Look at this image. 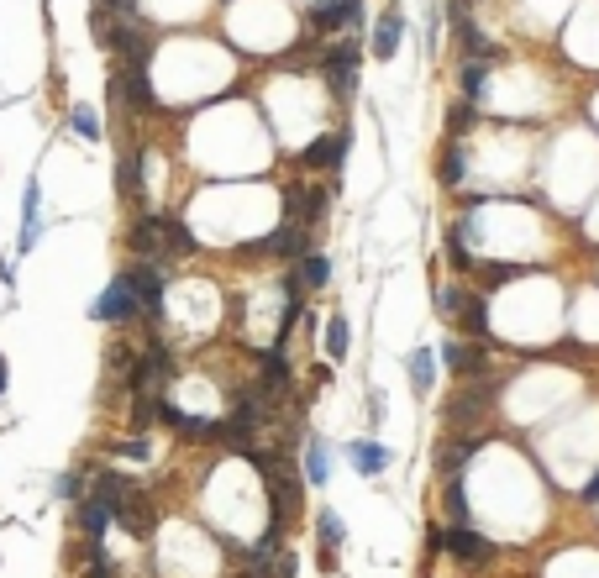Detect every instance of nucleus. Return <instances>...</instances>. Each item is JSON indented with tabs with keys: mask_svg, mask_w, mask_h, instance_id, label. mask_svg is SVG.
<instances>
[{
	"mask_svg": "<svg viewBox=\"0 0 599 578\" xmlns=\"http://www.w3.org/2000/svg\"><path fill=\"white\" fill-rule=\"evenodd\" d=\"M321 74L331 79V95H337V100L358 95V43H331V47H321Z\"/></svg>",
	"mask_w": 599,
	"mask_h": 578,
	"instance_id": "f257e3e1",
	"label": "nucleus"
},
{
	"mask_svg": "<svg viewBox=\"0 0 599 578\" xmlns=\"http://www.w3.org/2000/svg\"><path fill=\"white\" fill-rule=\"evenodd\" d=\"M142 310V300H137V289H131V278L127 274H116L106 284V295L95 300V321H131Z\"/></svg>",
	"mask_w": 599,
	"mask_h": 578,
	"instance_id": "f03ea898",
	"label": "nucleus"
},
{
	"mask_svg": "<svg viewBox=\"0 0 599 578\" xmlns=\"http://www.w3.org/2000/svg\"><path fill=\"white\" fill-rule=\"evenodd\" d=\"M110 520H121L131 536H148L152 531V505L142 489H131V484H121V494L110 499Z\"/></svg>",
	"mask_w": 599,
	"mask_h": 578,
	"instance_id": "7ed1b4c3",
	"label": "nucleus"
},
{
	"mask_svg": "<svg viewBox=\"0 0 599 578\" xmlns=\"http://www.w3.org/2000/svg\"><path fill=\"white\" fill-rule=\"evenodd\" d=\"M405 43V11L400 5H384L379 16H373V37H368V53L373 58H394Z\"/></svg>",
	"mask_w": 599,
	"mask_h": 578,
	"instance_id": "20e7f679",
	"label": "nucleus"
},
{
	"mask_svg": "<svg viewBox=\"0 0 599 578\" xmlns=\"http://www.w3.org/2000/svg\"><path fill=\"white\" fill-rule=\"evenodd\" d=\"M363 22V0H321L310 5V32H342Z\"/></svg>",
	"mask_w": 599,
	"mask_h": 578,
	"instance_id": "39448f33",
	"label": "nucleus"
},
{
	"mask_svg": "<svg viewBox=\"0 0 599 578\" xmlns=\"http://www.w3.org/2000/svg\"><path fill=\"white\" fill-rule=\"evenodd\" d=\"M347 142H352V131H326V137H316V142H310V148L300 152V163H305V169H342V152H347Z\"/></svg>",
	"mask_w": 599,
	"mask_h": 578,
	"instance_id": "423d86ee",
	"label": "nucleus"
},
{
	"mask_svg": "<svg viewBox=\"0 0 599 578\" xmlns=\"http://www.w3.org/2000/svg\"><path fill=\"white\" fill-rule=\"evenodd\" d=\"M131 289H137V300H142V310H163V268L152 263V257H137V268H127Z\"/></svg>",
	"mask_w": 599,
	"mask_h": 578,
	"instance_id": "0eeeda50",
	"label": "nucleus"
},
{
	"mask_svg": "<svg viewBox=\"0 0 599 578\" xmlns=\"http://www.w3.org/2000/svg\"><path fill=\"white\" fill-rule=\"evenodd\" d=\"M447 552L463 557V562H489L494 541H489V536H478V531H468V526H452V531H447Z\"/></svg>",
	"mask_w": 599,
	"mask_h": 578,
	"instance_id": "6e6552de",
	"label": "nucleus"
},
{
	"mask_svg": "<svg viewBox=\"0 0 599 578\" xmlns=\"http://www.w3.org/2000/svg\"><path fill=\"white\" fill-rule=\"evenodd\" d=\"M37 232H43V190H37V179L26 184V194H22V253H32V242H37Z\"/></svg>",
	"mask_w": 599,
	"mask_h": 578,
	"instance_id": "1a4fd4ad",
	"label": "nucleus"
},
{
	"mask_svg": "<svg viewBox=\"0 0 599 578\" xmlns=\"http://www.w3.org/2000/svg\"><path fill=\"white\" fill-rule=\"evenodd\" d=\"M347 457H352V468L363 473V478H379L389 463V452L379 447V442H368V436H358V442H347Z\"/></svg>",
	"mask_w": 599,
	"mask_h": 578,
	"instance_id": "9d476101",
	"label": "nucleus"
},
{
	"mask_svg": "<svg viewBox=\"0 0 599 578\" xmlns=\"http://www.w3.org/2000/svg\"><path fill=\"white\" fill-rule=\"evenodd\" d=\"M405 368H410L415 394H431V384H436V352H431V347H415V352L405 358Z\"/></svg>",
	"mask_w": 599,
	"mask_h": 578,
	"instance_id": "9b49d317",
	"label": "nucleus"
},
{
	"mask_svg": "<svg viewBox=\"0 0 599 578\" xmlns=\"http://www.w3.org/2000/svg\"><path fill=\"white\" fill-rule=\"evenodd\" d=\"M300 284H310V289H326L331 284V263H326V253H300Z\"/></svg>",
	"mask_w": 599,
	"mask_h": 578,
	"instance_id": "f8f14e48",
	"label": "nucleus"
},
{
	"mask_svg": "<svg viewBox=\"0 0 599 578\" xmlns=\"http://www.w3.org/2000/svg\"><path fill=\"white\" fill-rule=\"evenodd\" d=\"M442 358H447V368H457V373H478V368H484V352H478V347L442 342Z\"/></svg>",
	"mask_w": 599,
	"mask_h": 578,
	"instance_id": "ddd939ff",
	"label": "nucleus"
},
{
	"mask_svg": "<svg viewBox=\"0 0 599 578\" xmlns=\"http://www.w3.org/2000/svg\"><path fill=\"white\" fill-rule=\"evenodd\" d=\"M463 173H468V152H463V142H452V148L442 152V184L457 190V184H463Z\"/></svg>",
	"mask_w": 599,
	"mask_h": 578,
	"instance_id": "4468645a",
	"label": "nucleus"
},
{
	"mask_svg": "<svg viewBox=\"0 0 599 578\" xmlns=\"http://www.w3.org/2000/svg\"><path fill=\"white\" fill-rule=\"evenodd\" d=\"M79 520H85V531H89V536H100V531L110 526V505L100 499V494H95V499H85V505H79Z\"/></svg>",
	"mask_w": 599,
	"mask_h": 578,
	"instance_id": "2eb2a0df",
	"label": "nucleus"
},
{
	"mask_svg": "<svg viewBox=\"0 0 599 578\" xmlns=\"http://www.w3.org/2000/svg\"><path fill=\"white\" fill-rule=\"evenodd\" d=\"M457 321L468 326L473 337H489V300H468L463 310H457Z\"/></svg>",
	"mask_w": 599,
	"mask_h": 578,
	"instance_id": "dca6fc26",
	"label": "nucleus"
},
{
	"mask_svg": "<svg viewBox=\"0 0 599 578\" xmlns=\"http://www.w3.org/2000/svg\"><path fill=\"white\" fill-rule=\"evenodd\" d=\"M473 452H478V442H452V447L442 452V473H447V478H463V463H468Z\"/></svg>",
	"mask_w": 599,
	"mask_h": 578,
	"instance_id": "f3484780",
	"label": "nucleus"
},
{
	"mask_svg": "<svg viewBox=\"0 0 599 578\" xmlns=\"http://www.w3.org/2000/svg\"><path fill=\"white\" fill-rule=\"evenodd\" d=\"M347 316H331V321H326V352H331V363H337V358H347Z\"/></svg>",
	"mask_w": 599,
	"mask_h": 578,
	"instance_id": "a211bd4d",
	"label": "nucleus"
},
{
	"mask_svg": "<svg viewBox=\"0 0 599 578\" xmlns=\"http://www.w3.org/2000/svg\"><path fill=\"white\" fill-rule=\"evenodd\" d=\"M68 127H74V137H85V142H95L100 137V116L89 106H74V116H68Z\"/></svg>",
	"mask_w": 599,
	"mask_h": 578,
	"instance_id": "6ab92c4d",
	"label": "nucleus"
},
{
	"mask_svg": "<svg viewBox=\"0 0 599 578\" xmlns=\"http://www.w3.org/2000/svg\"><path fill=\"white\" fill-rule=\"evenodd\" d=\"M447 515L457 526L468 520V489H463V478H447Z\"/></svg>",
	"mask_w": 599,
	"mask_h": 578,
	"instance_id": "aec40b11",
	"label": "nucleus"
},
{
	"mask_svg": "<svg viewBox=\"0 0 599 578\" xmlns=\"http://www.w3.org/2000/svg\"><path fill=\"white\" fill-rule=\"evenodd\" d=\"M326 442H310V452H305V478H310V484H326Z\"/></svg>",
	"mask_w": 599,
	"mask_h": 578,
	"instance_id": "412c9836",
	"label": "nucleus"
},
{
	"mask_svg": "<svg viewBox=\"0 0 599 578\" xmlns=\"http://www.w3.org/2000/svg\"><path fill=\"white\" fill-rule=\"evenodd\" d=\"M463 300H468V295H463V289H436V316H442V321H457V310H463Z\"/></svg>",
	"mask_w": 599,
	"mask_h": 578,
	"instance_id": "4be33fe9",
	"label": "nucleus"
},
{
	"mask_svg": "<svg viewBox=\"0 0 599 578\" xmlns=\"http://www.w3.org/2000/svg\"><path fill=\"white\" fill-rule=\"evenodd\" d=\"M316 526H321V541H326V547H337V541H342V520H337L331 510H321V520H316Z\"/></svg>",
	"mask_w": 599,
	"mask_h": 578,
	"instance_id": "5701e85b",
	"label": "nucleus"
},
{
	"mask_svg": "<svg viewBox=\"0 0 599 578\" xmlns=\"http://www.w3.org/2000/svg\"><path fill=\"white\" fill-rule=\"evenodd\" d=\"M436 43H442V11L431 5L426 11V53H436Z\"/></svg>",
	"mask_w": 599,
	"mask_h": 578,
	"instance_id": "b1692460",
	"label": "nucleus"
},
{
	"mask_svg": "<svg viewBox=\"0 0 599 578\" xmlns=\"http://www.w3.org/2000/svg\"><path fill=\"white\" fill-rule=\"evenodd\" d=\"M583 499H589V505H599V473L589 478V484H583Z\"/></svg>",
	"mask_w": 599,
	"mask_h": 578,
	"instance_id": "393cba45",
	"label": "nucleus"
},
{
	"mask_svg": "<svg viewBox=\"0 0 599 578\" xmlns=\"http://www.w3.org/2000/svg\"><path fill=\"white\" fill-rule=\"evenodd\" d=\"M0 394H5V358H0Z\"/></svg>",
	"mask_w": 599,
	"mask_h": 578,
	"instance_id": "a878e982",
	"label": "nucleus"
},
{
	"mask_svg": "<svg viewBox=\"0 0 599 578\" xmlns=\"http://www.w3.org/2000/svg\"><path fill=\"white\" fill-rule=\"evenodd\" d=\"M242 578H263V573H257V568H253V573H242Z\"/></svg>",
	"mask_w": 599,
	"mask_h": 578,
	"instance_id": "bb28decb",
	"label": "nucleus"
}]
</instances>
